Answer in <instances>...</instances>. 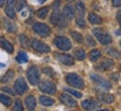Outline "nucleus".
I'll list each match as a JSON object with an SVG mask.
<instances>
[{
    "mask_svg": "<svg viewBox=\"0 0 121 111\" xmlns=\"http://www.w3.org/2000/svg\"><path fill=\"white\" fill-rule=\"evenodd\" d=\"M117 19H118V22H119V24L121 25V11H119L117 13Z\"/></svg>",
    "mask_w": 121,
    "mask_h": 111,
    "instance_id": "obj_40",
    "label": "nucleus"
},
{
    "mask_svg": "<svg viewBox=\"0 0 121 111\" xmlns=\"http://www.w3.org/2000/svg\"><path fill=\"white\" fill-rule=\"evenodd\" d=\"M86 38H87V40H89V44H90V45H94V42L92 40V38H91L90 36H87Z\"/></svg>",
    "mask_w": 121,
    "mask_h": 111,
    "instance_id": "obj_41",
    "label": "nucleus"
},
{
    "mask_svg": "<svg viewBox=\"0 0 121 111\" xmlns=\"http://www.w3.org/2000/svg\"><path fill=\"white\" fill-rule=\"evenodd\" d=\"M39 2H40V4H43V2H45V1H46V0H38Z\"/></svg>",
    "mask_w": 121,
    "mask_h": 111,
    "instance_id": "obj_45",
    "label": "nucleus"
},
{
    "mask_svg": "<svg viewBox=\"0 0 121 111\" xmlns=\"http://www.w3.org/2000/svg\"><path fill=\"white\" fill-rule=\"evenodd\" d=\"M118 93H119V94H120V95H121V88H120V89H119V90H118Z\"/></svg>",
    "mask_w": 121,
    "mask_h": 111,
    "instance_id": "obj_46",
    "label": "nucleus"
},
{
    "mask_svg": "<svg viewBox=\"0 0 121 111\" xmlns=\"http://www.w3.org/2000/svg\"><path fill=\"white\" fill-rule=\"evenodd\" d=\"M63 15H64V17L66 19H72V18L75 16V11H74V9L72 8V6H65L64 9H63Z\"/></svg>",
    "mask_w": 121,
    "mask_h": 111,
    "instance_id": "obj_18",
    "label": "nucleus"
},
{
    "mask_svg": "<svg viewBox=\"0 0 121 111\" xmlns=\"http://www.w3.org/2000/svg\"><path fill=\"white\" fill-rule=\"evenodd\" d=\"M4 28H6V30L8 33H16L17 31V27H16V25L13 22H9V20H6V19H4Z\"/></svg>",
    "mask_w": 121,
    "mask_h": 111,
    "instance_id": "obj_22",
    "label": "nucleus"
},
{
    "mask_svg": "<svg viewBox=\"0 0 121 111\" xmlns=\"http://www.w3.org/2000/svg\"><path fill=\"white\" fill-rule=\"evenodd\" d=\"M51 22H53V25L57 26V27H60V28H64L67 25V22H66V18L64 17L63 13H60L58 10H54V13H52L51 16Z\"/></svg>",
    "mask_w": 121,
    "mask_h": 111,
    "instance_id": "obj_2",
    "label": "nucleus"
},
{
    "mask_svg": "<svg viewBox=\"0 0 121 111\" xmlns=\"http://www.w3.org/2000/svg\"><path fill=\"white\" fill-rule=\"evenodd\" d=\"M33 29L36 34H38L39 36L42 37H47L49 33H51V29L47 25H45L43 22H36L34 26H33Z\"/></svg>",
    "mask_w": 121,
    "mask_h": 111,
    "instance_id": "obj_6",
    "label": "nucleus"
},
{
    "mask_svg": "<svg viewBox=\"0 0 121 111\" xmlns=\"http://www.w3.org/2000/svg\"><path fill=\"white\" fill-rule=\"evenodd\" d=\"M0 102L6 107H9L11 104V99L7 97V95H4V94H0Z\"/></svg>",
    "mask_w": 121,
    "mask_h": 111,
    "instance_id": "obj_26",
    "label": "nucleus"
},
{
    "mask_svg": "<svg viewBox=\"0 0 121 111\" xmlns=\"http://www.w3.org/2000/svg\"><path fill=\"white\" fill-rule=\"evenodd\" d=\"M4 0H0V6H2V4H4Z\"/></svg>",
    "mask_w": 121,
    "mask_h": 111,
    "instance_id": "obj_44",
    "label": "nucleus"
},
{
    "mask_svg": "<svg viewBox=\"0 0 121 111\" xmlns=\"http://www.w3.org/2000/svg\"><path fill=\"white\" fill-rule=\"evenodd\" d=\"M82 108L85 110H96V109L101 108V103H99L93 99H86L82 102Z\"/></svg>",
    "mask_w": 121,
    "mask_h": 111,
    "instance_id": "obj_11",
    "label": "nucleus"
},
{
    "mask_svg": "<svg viewBox=\"0 0 121 111\" xmlns=\"http://www.w3.org/2000/svg\"><path fill=\"white\" fill-rule=\"evenodd\" d=\"M76 10H78V16H83L84 17V13H85V7L83 2H78L76 4Z\"/></svg>",
    "mask_w": 121,
    "mask_h": 111,
    "instance_id": "obj_27",
    "label": "nucleus"
},
{
    "mask_svg": "<svg viewBox=\"0 0 121 111\" xmlns=\"http://www.w3.org/2000/svg\"><path fill=\"white\" fill-rule=\"evenodd\" d=\"M15 4H16V9L20 11V10H22V9L25 7V4H26V1H25V0H18V1H17V2H16Z\"/></svg>",
    "mask_w": 121,
    "mask_h": 111,
    "instance_id": "obj_34",
    "label": "nucleus"
},
{
    "mask_svg": "<svg viewBox=\"0 0 121 111\" xmlns=\"http://www.w3.org/2000/svg\"><path fill=\"white\" fill-rule=\"evenodd\" d=\"M2 91H4V92H8V93H10V94H13V90L9 89V88H7V86L2 88Z\"/></svg>",
    "mask_w": 121,
    "mask_h": 111,
    "instance_id": "obj_39",
    "label": "nucleus"
},
{
    "mask_svg": "<svg viewBox=\"0 0 121 111\" xmlns=\"http://www.w3.org/2000/svg\"><path fill=\"white\" fill-rule=\"evenodd\" d=\"M117 35H121V28L119 30H117Z\"/></svg>",
    "mask_w": 121,
    "mask_h": 111,
    "instance_id": "obj_43",
    "label": "nucleus"
},
{
    "mask_svg": "<svg viewBox=\"0 0 121 111\" xmlns=\"http://www.w3.org/2000/svg\"><path fill=\"white\" fill-rule=\"evenodd\" d=\"M24 108H22V102L19 101V100H16V102H15V106H13V110L15 111H22Z\"/></svg>",
    "mask_w": 121,
    "mask_h": 111,
    "instance_id": "obj_36",
    "label": "nucleus"
},
{
    "mask_svg": "<svg viewBox=\"0 0 121 111\" xmlns=\"http://www.w3.org/2000/svg\"><path fill=\"white\" fill-rule=\"evenodd\" d=\"M65 91H66V92H69V94L74 95L75 98H81V97H82V93H81V92H78V91H75V90H72V89H65Z\"/></svg>",
    "mask_w": 121,
    "mask_h": 111,
    "instance_id": "obj_33",
    "label": "nucleus"
},
{
    "mask_svg": "<svg viewBox=\"0 0 121 111\" xmlns=\"http://www.w3.org/2000/svg\"><path fill=\"white\" fill-rule=\"evenodd\" d=\"M19 42H20V44H22L24 47L28 46V44H29L28 37H27L26 35H20V36H19Z\"/></svg>",
    "mask_w": 121,
    "mask_h": 111,
    "instance_id": "obj_31",
    "label": "nucleus"
},
{
    "mask_svg": "<svg viewBox=\"0 0 121 111\" xmlns=\"http://www.w3.org/2000/svg\"><path fill=\"white\" fill-rule=\"evenodd\" d=\"M16 61L18 63H26L28 61V56H27V54L25 52H20L17 55V57H16Z\"/></svg>",
    "mask_w": 121,
    "mask_h": 111,
    "instance_id": "obj_24",
    "label": "nucleus"
},
{
    "mask_svg": "<svg viewBox=\"0 0 121 111\" xmlns=\"http://www.w3.org/2000/svg\"><path fill=\"white\" fill-rule=\"evenodd\" d=\"M120 46H121V42H120Z\"/></svg>",
    "mask_w": 121,
    "mask_h": 111,
    "instance_id": "obj_49",
    "label": "nucleus"
},
{
    "mask_svg": "<svg viewBox=\"0 0 121 111\" xmlns=\"http://www.w3.org/2000/svg\"><path fill=\"white\" fill-rule=\"evenodd\" d=\"M98 98L104 103H112L114 101V97L110 93H99Z\"/></svg>",
    "mask_w": 121,
    "mask_h": 111,
    "instance_id": "obj_17",
    "label": "nucleus"
},
{
    "mask_svg": "<svg viewBox=\"0 0 121 111\" xmlns=\"http://www.w3.org/2000/svg\"><path fill=\"white\" fill-rule=\"evenodd\" d=\"M89 22L93 25H100V24H102V18L98 16L96 13H89Z\"/></svg>",
    "mask_w": 121,
    "mask_h": 111,
    "instance_id": "obj_21",
    "label": "nucleus"
},
{
    "mask_svg": "<svg viewBox=\"0 0 121 111\" xmlns=\"http://www.w3.org/2000/svg\"><path fill=\"white\" fill-rule=\"evenodd\" d=\"M93 35L96 37V39H98L102 45H108V44H110L112 42L111 36H110L108 33H105L103 29L95 28V29H93Z\"/></svg>",
    "mask_w": 121,
    "mask_h": 111,
    "instance_id": "obj_3",
    "label": "nucleus"
},
{
    "mask_svg": "<svg viewBox=\"0 0 121 111\" xmlns=\"http://www.w3.org/2000/svg\"><path fill=\"white\" fill-rule=\"evenodd\" d=\"M71 35H72V37L74 38V40H76L78 43H82L83 42V36L81 34H78V31L72 30V31H71Z\"/></svg>",
    "mask_w": 121,
    "mask_h": 111,
    "instance_id": "obj_29",
    "label": "nucleus"
},
{
    "mask_svg": "<svg viewBox=\"0 0 121 111\" xmlns=\"http://www.w3.org/2000/svg\"><path fill=\"white\" fill-rule=\"evenodd\" d=\"M111 76H112V79H114V80H118V73H114Z\"/></svg>",
    "mask_w": 121,
    "mask_h": 111,
    "instance_id": "obj_42",
    "label": "nucleus"
},
{
    "mask_svg": "<svg viewBox=\"0 0 121 111\" xmlns=\"http://www.w3.org/2000/svg\"><path fill=\"white\" fill-rule=\"evenodd\" d=\"M0 47H2L4 51H7L8 53H13V46L4 37H0Z\"/></svg>",
    "mask_w": 121,
    "mask_h": 111,
    "instance_id": "obj_16",
    "label": "nucleus"
},
{
    "mask_svg": "<svg viewBox=\"0 0 121 111\" xmlns=\"http://www.w3.org/2000/svg\"><path fill=\"white\" fill-rule=\"evenodd\" d=\"M43 72H44V73H46V74H49V75H51V74H53V75H54V71H53V70H52L51 67H46V68H44V70H43Z\"/></svg>",
    "mask_w": 121,
    "mask_h": 111,
    "instance_id": "obj_37",
    "label": "nucleus"
},
{
    "mask_svg": "<svg viewBox=\"0 0 121 111\" xmlns=\"http://www.w3.org/2000/svg\"><path fill=\"white\" fill-rule=\"evenodd\" d=\"M48 13V8H42L39 9L38 11H37V16H38L39 18H42V19H44V18H46V16H47Z\"/></svg>",
    "mask_w": 121,
    "mask_h": 111,
    "instance_id": "obj_30",
    "label": "nucleus"
},
{
    "mask_svg": "<svg viewBox=\"0 0 121 111\" xmlns=\"http://www.w3.org/2000/svg\"><path fill=\"white\" fill-rule=\"evenodd\" d=\"M2 67H4V64H0V68H2Z\"/></svg>",
    "mask_w": 121,
    "mask_h": 111,
    "instance_id": "obj_47",
    "label": "nucleus"
},
{
    "mask_svg": "<svg viewBox=\"0 0 121 111\" xmlns=\"http://www.w3.org/2000/svg\"><path fill=\"white\" fill-rule=\"evenodd\" d=\"M74 56H75L78 60L82 61L85 58V53H84V51H83L82 48H76V49L74 51Z\"/></svg>",
    "mask_w": 121,
    "mask_h": 111,
    "instance_id": "obj_25",
    "label": "nucleus"
},
{
    "mask_svg": "<svg viewBox=\"0 0 121 111\" xmlns=\"http://www.w3.org/2000/svg\"><path fill=\"white\" fill-rule=\"evenodd\" d=\"M67 1H74V0H67Z\"/></svg>",
    "mask_w": 121,
    "mask_h": 111,
    "instance_id": "obj_48",
    "label": "nucleus"
},
{
    "mask_svg": "<svg viewBox=\"0 0 121 111\" xmlns=\"http://www.w3.org/2000/svg\"><path fill=\"white\" fill-rule=\"evenodd\" d=\"M39 90L44 92V93H47V94H54L56 92V86L55 84L51 81H42L39 83Z\"/></svg>",
    "mask_w": 121,
    "mask_h": 111,
    "instance_id": "obj_7",
    "label": "nucleus"
},
{
    "mask_svg": "<svg viewBox=\"0 0 121 111\" xmlns=\"http://www.w3.org/2000/svg\"><path fill=\"white\" fill-rule=\"evenodd\" d=\"M27 79L30 84L37 85L39 83V71L36 66H30L27 70Z\"/></svg>",
    "mask_w": 121,
    "mask_h": 111,
    "instance_id": "obj_4",
    "label": "nucleus"
},
{
    "mask_svg": "<svg viewBox=\"0 0 121 111\" xmlns=\"http://www.w3.org/2000/svg\"><path fill=\"white\" fill-rule=\"evenodd\" d=\"M60 100L62 101V103H64L65 106H69V107H75L76 106V101L71 95H69V94H66V93L60 94Z\"/></svg>",
    "mask_w": 121,
    "mask_h": 111,
    "instance_id": "obj_15",
    "label": "nucleus"
},
{
    "mask_svg": "<svg viewBox=\"0 0 121 111\" xmlns=\"http://www.w3.org/2000/svg\"><path fill=\"white\" fill-rule=\"evenodd\" d=\"M27 89H28V86H27V83L24 77H19L16 80V82H15V92L16 93L22 95L26 92Z\"/></svg>",
    "mask_w": 121,
    "mask_h": 111,
    "instance_id": "obj_10",
    "label": "nucleus"
},
{
    "mask_svg": "<svg viewBox=\"0 0 121 111\" xmlns=\"http://www.w3.org/2000/svg\"><path fill=\"white\" fill-rule=\"evenodd\" d=\"M65 80H66L69 85L73 86V88H78V89H83L84 88V82H83L82 77L78 75V74H75V73H69L66 75Z\"/></svg>",
    "mask_w": 121,
    "mask_h": 111,
    "instance_id": "obj_1",
    "label": "nucleus"
},
{
    "mask_svg": "<svg viewBox=\"0 0 121 111\" xmlns=\"http://www.w3.org/2000/svg\"><path fill=\"white\" fill-rule=\"evenodd\" d=\"M55 57L60 61V63H63L65 65H73L74 60L72 58V56L67 55V54H63V53H55Z\"/></svg>",
    "mask_w": 121,
    "mask_h": 111,
    "instance_id": "obj_12",
    "label": "nucleus"
},
{
    "mask_svg": "<svg viewBox=\"0 0 121 111\" xmlns=\"http://www.w3.org/2000/svg\"><path fill=\"white\" fill-rule=\"evenodd\" d=\"M113 65H114V62H113L111 58H104L101 63L98 64L96 68L100 70V71H108V70H110L111 67H113Z\"/></svg>",
    "mask_w": 121,
    "mask_h": 111,
    "instance_id": "obj_14",
    "label": "nucleus"
},
{
    "mask_svg": "<svg viewBox=\"0 0 121 111\" xmlns=\"http://www.w3.org/2000/svg\"><path fill=\"white\" fill-rule=\"evenodd\" d=\"M15 1L16 0H7L6 4V8H4V13L9 18H15L16 13H15Z\"/></svg>",
    "mask_w": 121,
    "mask_h": 111,
    "instance_id": "obj_13",
    "label": "nucleus"
},
{
    "mask_svg": "<svg viewBox=\"0 0 121 111\" xmlns=\"http://www.w3.org/2000/svg\"><path fill=\"white\" fill-rule=\"evenodd\" d=\"M13 76V71H8V72L6 73L4 76L0 79V81L2 82V83H7V82H8Z\"/></svg>",
    "mask_w": 121,
    "mask_h": 111,
    "instance_id": "obj_28",
    "label": "nucleus"
},
{
    "mask_svg": "<svg viewBox=\"0 0 121 111\" xmlns=\"http://www.w3.org/2000/svg\"><path fill=\"white\" fill-rule=\"evenodd\" d=\"M91 80L94 82L96 85L101 86V88H103L105 90L111 89V83L108 80H105L103 77H101L100 75H98V74H91Z\"/></svg>",
    "mask_w": 121,
    "mask_h": 111,
    "instance_id": "obj_8",
    "label": "nucleus"
},
{
    "mask_svg": "<svg viewBox=\"0 0 121 111\" xmlns=\"http://www.w3.org/2000/svg\"><path fill=\"white\" fill-rule=\"evenodd\" d=\"M108 54L109 55H111L113 57V58H119L121 56V54L120 53H118L114 48H109V51H108Z\"/></svg>",
    "mask_w": 121,
    "mask_h": 111,
    "instance_id": "obj_32",
    "label": "nucleus"
},
{
    "mask_svg": "<svg viewBox=\"0 0 121 111\" xmlns=\"http://www.w3.org/2000/svg\"><path fill=\"white\" fill-rule=\"evenodd\" d=\"M76 25L82 27V28L85 26V22H84V17L83 16H78V18H76Z\"/></svg>",
    "mask_w": 121,
    "mask_h": 111,
    "instance_id": "obj_35",
    "label": "nucleus"
},
{
    "mask_svg": "<svg viewBox=\"0 0 121 111\" xmlns=\"http://www.w3.org/2000/svg\"><path fill=\"white\" fill-rule=\"evenodd\" d=\"M112 4L114 7H120L121 6V0H112Z\"/></svg>",
    "mask_w": 121,
    "mask_h": 111,
    "instance_id": "obj_38",
    "label": "nucleus"
},
{
    "mask_svg": "<svg viewBox=\"0 0 121 111\" xmlns=\"http://www.w3.org/2000/svg\"><path fill=\"white\" fill-rule=\"evenodd\" d=\"M99 58H101V52L99 49H92L90 52V60L95 62V61H98Z\"/></svg>",
    "mask_w": 121,
    "mask_h": 111,
    "instance_id": "obj_23",
    "label": "nucleus"
},
{
    "mask_svg": "<svg viewBox=\"0 0 121 111\" xmlns=\"http://www.w3.org/2000/svg\"><path fill=\"white\" fill-rule=\"evenodd\" d=\"M39 102L42 103L43 106H45V107H51V106H53V104L55 103V101H54V99L49 98V97L40 95V97H39Z\"/></svg>",
    "mask_w": 121,
    "mask_h": 111,
    "instance_id": "obj_20",
    "label": "nucleus"
},
{
    "mask_svg": "<svg viewBox=\"0 0 121 111\" xmlns=\"http://www.w3.org/2000/svg\"><path fill=\"white\" fill-rule=\"evenodd\" d=\"M54 43H55L57 48H60L62 51H69L72 47L71 40H69V38H66L64 36H57V37H55Z\"/></svg>",
    "mask_w": 121,
    "mask_h": 111,
    "instance_id": "obj_5",
    "label": "nucleus"
},
{
    "mask_svg": "<svg viewBox=\"0 0 121 111\" xmlns=\"http://www.w3.org/2000/svg\"><path fill=\"white\" fill-rule=\"evenodd\" d=\"M25 104H26V108L28 110H34L36 108V100L33 95H28L25 99Z\"/></svg>",
    "mask_w": 121,
    "mask_h": 111,
    "instance_id": "obj_19",
    "label": "nucleus"
},
{
    "mask_svg": "<svg viewBox=\"0 0 121 111\" xmlns=\"http://www.w3.org/2000/svg\"><path fill=\"white\" fill-rule=\"evenodd\" d=\"M31 47L34 48L36 52H39V53H48V52L51 51V48H49V46L48 45H46V44L42 43L40 40H38V39H31Z\"/></svg>",
    "mask_w": 121,
    "mask_h": 111,
    "instance_id": "obj_9",
    "label": "nucleus"
}]
</instances>
